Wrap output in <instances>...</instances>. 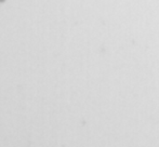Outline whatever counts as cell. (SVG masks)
<instances>
[{"label":"cell","mask_w":159,"mask_h":147,"mask_svg":"<svg viewBox=\"0 0 159 147\" xmlns=\"http://www.w3.org/2000/svg\"><path fill=\"white\" fill-rule=\"evenodd\" d=\"M3 2H6V0H0V3H3Z\"/></svg>","instance_id":"1"}]
</instances>
